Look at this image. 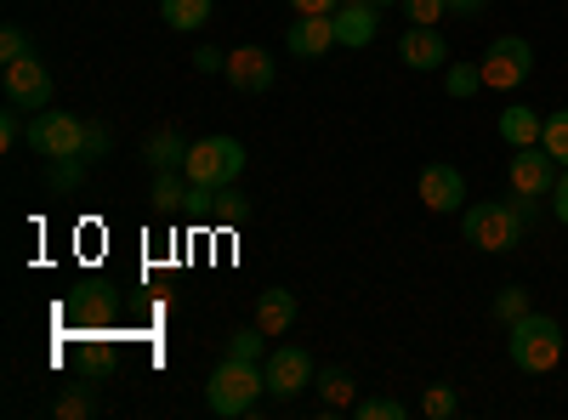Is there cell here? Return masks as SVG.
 Here are the masks:
<instances>
[{
    "label": "cell",
    "mask_w": 568,
    "mask_h": 420,
    "mask_svg": "<svg viewBox=\"0 0 568 420\" xmlns=\"http://www.w3.org/2000/svg\"><path fill=\"white\" fill-rule=\"evenodd\" d=\"M540 222V199H484V205H466L460 211V239L471 250H489V256H511L517 245H529V233Z\"/></svg>",
    "instance_id": "cell-1"
},
{
    "label": "cell",
    "mask_w": 568,
    "mask_h": 420,
    "mask_svg": "<svg viewBox=\"0 0 568 420\" xmlns=\"http://www.w3.org/2000/svg\"><path fill=\"white\" fill-rule=\"evenodd\" d=\"M262 392H267V369L256 358H233V352L211 369V381H205V403L216 414H227V420L251 414L262 403Z\"/></svg>",
    "instance_id": "cell-2"
},
{
    "label": "cell",
    "mask_w": 568,
    "mask_h": 420,
    "mask_svg": "<svg viewBox=\"0 0 568 420\" xmlns=\"http://www.w3.org/2000/svg\"><path fill=\"white\" fill-rule=\"evenodd\" d=\"M506 352L524 376H551L562 363V324L551 313H524L517 324H506Z\"/></svg>",
    "instance_id": "cell-3"
},
{
    "label": "cell",
    "mask_w": 568,
    "mask_h": 420,
    "mask_svg": "<svg viewBox=\"0 0 568 420\" xmlns=\"http://www.w3.org/2000/svg\"><path fill=\"white\" fill-rule=\"evenodd\" d=\"M23 143L40 154V160H85V143H91V120L80 114H63V109H40L23 131Z\"/></svg>",
    "instance_id": "cell-4"
},
{
    "label": "cell",
    "mask_w": 568,
    "mask_h": 420,
    "mask_svg": "<svg viewBox=\"0 0 568 420\" xmlns=\"http://www.w3.org/2000/svg\"><path fill=\"white\" fill-rule=\"evenodd\" d=\"M182 171L194 188H227V182H240V171H245V143L240 136H200V143L187 148Z\"/></svg>",
    "instance_id": "cell-5"
},
{
    "label": "cell",
    "mask_w": 568,
    "mask_h": 420,
    "mask_svg": "<svg viewBox=\"0 0 568 420\" xmlns=\"http://www.w3.org/2000/svg\"><path fill=\"white\" fill-rule=\"evenodd\" d=\"M478 69H484V91H517L535 74V45L524 34H500V40H489Z\"/></svg>",
    "instance_id": "cell-6"
},
{
    "label": "cell",
    "mask_w": 568,
    "mask_h": 420,
    "mask_svg": "<svg viewBox=\"0 0 568 420\" xmlns=\"http://www.w3.org/2000/svg\"><path fill=\"white\" fill-rule=\"evenodd\" d=\"M557 176H562V165H557L540 143H535V148H511V165H506L511 194H524V199H551Z\"/></svg>",
    "instance_id": "cell-7"
},
{
    "label": "cell",
    "mask_w": 568,
    "mask_h": 420,
    "mask_svg": "<svg viewBox=\"0 0 568 420\" xmlns=\"http://www.w3.org/2000/svg\"><path fill=\"white\" fill-rule=\"evenodd\" d=\"M415 194H420V205L433 211V216H460V211H466V176H460L455 165L433 160V165H420Z\"/></svg>",
    "instance_id": "cell-8"
},
{
    "label": "cell",
    "mask_w": 568,
    "mask_h": 420,
    "mask_svg": "<svg viewBox=\"0 0 568 420\" xmlns=\"http://www.w3.org/2000/svg\"><path fill=\"white\" fill-rule=\"evenodd\" d=\"M7 103L18 114H40V109H52V74H45V63L29 52L18 63H7Z\"/></svg>",
    "instance_id": "cell-9"
},
{
    "label": "cell",
    "mask_w": 568,
    "mask_h": 420,
    "mask_svg": "<svg viewBox=\"0 0 568 420\" xmlns=\"http://www.w3.org/2000/svg\"><path fill=\"white\" fill-rule=\"evenodd\" d=\"M318 381V363L302 352V347H273L267 352V392L273 398H296L302 387Z\"/></svg>",
    "instance_id": "cell-10"
},
{
    "label": "cell",
    "mask_w": 568,
    "mask_h": 420,
    "mask_svg": "<svg viewBox=\"0 0 568 420\" xmlns=\"http://www.w3.org/2000/svg\"><path fill=\"white\" fill-rule=\"evenodd\" d=\"M222 80H227L233 91H251V98H256V91H267V85L278 80V69H273V58L262 52V45H233Z\"/></svg>",
    "instance_id": "cell-11"
},
{
    "label": "cell",
    "mask_w": 568,
    "mask_h": 420,
    "mask_svg": "<svg viewBox=\"0 0 568 420\" xmlns=\"http://www.w3.org/2000/svg\"><path fill=\"white\" fill-rule=\"evenodd\" d=\"M398 58L415 69V74H433V69H449V40L426 23H409L404 40H398Z\"/></svg>",
    "instance_id": "cell-12"
},
{
    "label": "cell",
    "mask_w": 568,
    "mask_h": 420,
    "mask_svg": "<svg viewBox=\"0 0 568 420\" xmlns=\"http://www.w3.org/2000/svg\"><path fill=\"white\" fill-rule=\"evenodd\" d=\"M284 45H291V58H302V63H318L329 45H342L336 40V18H296L291 23V34H284Z\"/></svg>",
    "instance_id": "cell-13"
},
{
    "label": "cell",
    "mask_w": 568,
    "mask_h": 420,
    "mask_svg": "<svg viewBox=\"0 0 568 420\" xmlns=\"http://www.w3.org/2000/svg\"><path fill=\"white\" fill-rule=\"evenodd\" d=\"M375 12H382L375 0H342V7L329 12V18H336V40L347 45V52H358V45L375 40V29H382V18H375Z\"/></svg>",
    "instance_id": "cell-14"
},
{
    "label": "cell",
    "mask_w": 568,
    "mask_h": 420,
    "mask_svg": "<svg viewBox=\"0 0 568 420\" xmlns=\"http://www.w3.org/2000/svg\"><path fill=\"white\" fill-rule=\"evenodd\" d=\"M187 148H194V143H187L176 125H154L149 136H142V160H149L154 171H182L187 165Z\"/></svg>",
    "instance_id": "cell-15"
},
{
    "label": "cell",
    "mask_w": 568,
    "mask_h": 420,
    "mask_svg": "<svg viewBox=\"0 0 568 420\" xmlns=\"http://www.w3.org/2000/svg\"><path fill=\"white\" fill-rule=\"evenodd\" d=\"M540 131H546V114H535L529 103H511V109L500 114V143H506V148H535Z\"/></svg>",
    "instance_id": "cell-16"
},
{
    "label": "cell",
    "mask_w": 568,
    "mask_h": 420,
    "mask_svg": "<svg viewBox=\"0 0 568 420\" xmlns=\"http://www.w3.org/2000/svg\"><path fill=\"white\" fill-rule=\"evenodd\" d=\"M256 324H262V336H284L296 324V290H262L256 296Z\"/></svg>",
    "instance_id": "cell-17"
},
{
    "label": "cell",
    "mask_w": 568,
    "mask_h": 420,
    "mask_svg": "<svg viewBox=\"0 0 568 420\" xmlns=\"http://www.w3.org/2000/svg\"><path fill=\"white\" fill-rule=\"evenodd\" d=\"M154 211L160 216H176V211H187L194 205V182H187V171H154Z\"/></svg>",
    "instance_id": "cell-18"
},
{
    "label": "cell",
    "mask_w": 568,
    "mask_h": 420,
    "mask_svg": "<svg viewBox=\"0 0 568 420\" xmlns=\"http://www.w3.org/2000/svg\"><path fill=\"white\" fill-rule=\"evenodd\" d=\"M318 409L336 414V409H358V381L347 376V369H318Z\"/></svg>",
    "instance_id": "cell-19"
},
{
    "label": "cell",
    "mask_w": 568,
    "mask_h": 420,
    "mask_svg": "<svg viewBox=\"0 0 568 420\" xmlns=\"http://www.w3.org/2000/svg\"><path fill=\"white\" fill-rule=\"evenodd\" d=\"M211 12H216V0H160V18L171 23V29H205L211 23Z\"/></svg>",
    "instance_id": "cell-20"
},
{
    "label": "cell",
    "mask_w": 568,
    "mask_h": 420,
    "mask_svg": "<svg viewBox=\"0 0 568 420\" xmlns=\"http://www.w3.org/2000/svg\"><path fill=\"white\" fill-rule=\"evenodd\" d=\"M444 85H449V98H478V91H484V69L478 63H449L444 69Z\"/></svg>",
    "instance_id": "cell-21"
},
{
    "label": "cell",
    "mask_w": 568,
    "mask_h": 420,
    "mask_svg": "<svg viewBox=\"0 0 568 420\" xmlns=\"http://www.w3.org/2000/svg\"><path fill=\"white\" fill-rule=\"evenodd\" d=\"M489 313H495V324H517L524 313H535V301H529V290H524V285H506V290L489 301Z\"/></svg>",
    "instance_id": "cell-22"
},
{
    "label": "cell",
    "mask_w": 568,
    "mask_h": 420,
    "mask_svg": "<svg viewBox=\"0 0 568 420\" xmlns=\"http://www.w3.org/2000/svg\"><path fill=\"white\" fill-rule=\"evenodd\" d=\"M540 148H546V154H551L557 165H568V109H551V114H546Z\"/></svg>",
    "instance_id": "cell-23"
},
{
    "label": "cell",
    "mask_w": 568,
    "mask_h": 420,
    "mask_svg": "<svg viewBox=\"0 0 568 420\" xmlns=\"http://www.w3.org/2000/svg\"><path fill=\"white\" fill-rule=\"evenodd\" d=\"M85 165L91 160H52V176H45V182H52V194H69V188H80V182H85Z\"/></svg>",
    "instance_id": "cell-24"
},
{
    "label": "cell",
    "mask_w": 568,
    "mask_h": 420,
    "mask_svg": "<svg viewBox=\"0 0 568 420\" xmlns=\"http://www.w3.org/2000/svg\"><path fill=\"white\" fill-rule=\"evenodd\" d=\"M455 409H460L455 387H426V398H420V414H426V420H449Z\"/></svg>",
    "instance_id": "cell-25"
},
{
    "label": "cell",
    "mask_w": 568,
    "mask_h": 420,
    "mask_svg": "<svg viewBox=\"0 0 568 420\" xmlns=\"http://www.w3.org/2000/svg\"><path fill=\"white\" fill-rule=\"evenodd\" d=\"M353 420H404V398H358Z\"/></svg>",
    "instance_id": "cell-26"
},
{
    "label": "cell",
    "mask_w": 568,
    "mask_h": 420,
    "mask_svg": "<svg viewBox=\"0 0 568 420\" xmlns=\"http://www.w3.org/2000/svg\"><path fill=\"white\" fill-rule=\"evenodd\" d=\"M444 12H449V0H404V18L409 23H426V29H438Z\"/></svg>",
    "instance_id": "cell-27"
},
{
    "label": "cell",
    "mask_w": 568,
    "mask_h": 420,
    "mask_svg": "<svg viewBox=\"0 0 568 420\" xmlns=\"http://www.w3.org/2000/svg\"><path fill=\"white\" fill-rule=\"evenodd\" d=\"M29 52H34V45H29V34H23L18 23L0 29V63H18V58H29Z\"/></svg>",
    "instance_id": "cell-28"
},
{
    "label": "cell",
    "mask_w": 568,
    "mask_h": 420,
    "mask_svg": "<svg viewBox=\"0 0 568 420\" xmlns=\"http://www.w3.org/2000/svg\"><path fill=\"white\" fill-rule=\"evenodd\" d=\"M262 341H267V336H262V324H251V330H233V336H227V352H233V358H256Z\"/></svg>",
    "instance_id": "cell-29"
},
{
    "label": "cell",
    "mask_w": 568,
    "mask_h": 420,
    "mask_svg": "<svg viewBox=\"0 0 568 420\" xmlns=\"http://www.w3.org/2000/svg\"><path fill=\"white\" fill-rule=\"evenodd\" d=\"M52 414H63V420H74V414H91V392H85V387H69V392L52 403Z\"/></svg>",
    "instance_id": "cell-30"
},
{
    "label": "cell",
    "mask_w": 568,
    "mask_h": 420,
    "mask_svg": "<svg viewBox=\"0 0 568 420\" xmlns=\"http://www.w3.org/2000/svg\"><path fill=\"white\" fill-rule=\"evenodd\" d=\"M103 154H114V131H109V125H91V143H85V160H103Z\"/></svg>",
    "instance_id": "cell-31"
},
{
    "label": "cell",
    "mask_w": 568,
    "mask_h": 420,
    "mask_svg": "<svg viewBox=\"0 0 568 420\" xmlns=\"http://www.w3.org/2000/svg\"><path fill=\"white\" fill-rule=\"evenodd\" d=\"M194 69H200V74H222V69H227V52H216V45H200Z\"/></svg>",
    "instance_id": "cell-32"
},
{
    "label": "cell",
    "mask_w": 568,
    "mask_h": 420,
    "mask_svg": "<svg viewBox=\"0 0 568 420\" xmlns=\"http://www.w3.org/2000/svg\"><path fill=\"white\" fill-rule=\"evenodd\" d=\"M551 216L568 227V165H562V176H557V188H551Z\"/></svg>",
    "instance_id": "cell-33"
},
{
    "label": "cell",
    "mask_w": 568,
    "mask_h": 420,
    "mask_svg": "<svg viewBox=\"0 0 568 420\" xmlns=\"http://www.w3.org/2000/svg\"><path fill=\"white\" fill-rule=\"evenodd\" d=\"M18 136H23V120H18V109H7L0 114V148H12Z\"/></svg>",
    "instance_id": "cell-34"
},
{
    "label": "cell",
    "mask_w": 568,
    "mask_h": 420,
    "mask_svg": "<svg viewBox=\"0 0 568 420\" xmlns=\"http://www.w3.org/2000/svg\"><path fill=\"white\" fill-rule=\"evenodd\" d=\"M291 7H296V18H324V12H336L342 0H291Z\"/></svg>",
    "instance_id": "cell-35"
},
{
    "label": "cell",
    "mask_w": 568,
    "mask_h": 420,
    "mask_svg": "<svg viewBox=\"0 0 568 420\" xmlns=\"http://www.w3.org/2000/svg\"><path fill=\"white\" fill-rule=\"evenodd\" d=\"M449 12L455 18H478V12H489V0H449Z\"/></svg>",
    "instance_id": "cell-36"
},
{
    "label": "cell",
    "mask_w": 568,
    "mask_h": 420,
    "mask_svg": "<svg viewBox=\"0 0 568 420\" xmlns=\"http://www.w3.org/2000/svg\"><path fill=\"white\" fill-rule=\"evenodd\" d=\"M375 7H404V0H375Z\"/></svg>",
    "instance_id": "cell-37"
}]
</instances>
